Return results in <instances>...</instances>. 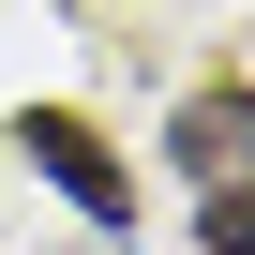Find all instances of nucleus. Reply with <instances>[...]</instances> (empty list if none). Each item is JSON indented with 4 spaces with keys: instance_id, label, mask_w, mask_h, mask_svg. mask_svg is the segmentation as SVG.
<instances>
[{
    "instance_id": "obj_1",
    "label": "nucleus",
    "mask_w": 255,
    "mask_h": 255,
    "mask_svg": "<svg viewBox=\"0 0 255 255\" xmlns=\"http://www.w3.org/2000/svg\"><path fill=\"white\" fill-rule=\"evenodd\" d=\"M15 150H30V165H45V180H60L75 210H90V225H120V210H135V180H120V150L90 135L75 105H30V120H15Z\"/></svg>"
},
{
    "instance_id": "obj_2",
    "label": "nucleus",
    "mask_w": 255,
    "mask_h": 255,
    "mask_svg": "<svg viewBox=\"0 0 255 255\" xmlns=\"http://www.w3.org/2000/svg\"><path fill=\"white\" fill-rule=\"evenodd\" d=\"M165 165L210 195V180H255V90H195L180 120H165Z\"/></svg>"
},
{
    "instance_id": "obj_3",
    "label": "nucleus",
    "mask_w": 255,
    "mask_h": 255,
    "mask_svg": "<svg viewBox=\"0 0 255 255\" xmlns=\"http://www.w3.org/2000/svg\"><path fill=\"white\" fill-rule=\"evenodd\" d=\"M195 240H210V255H255V180H210V210H195Z\"/></svg>"
}]
</instances>
